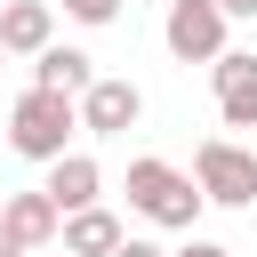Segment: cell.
Here are the masks:
<instances>
[{
  "label": "cell",
  "instance_id": "8fae6325",
  "mask_svg": "<svg viewBox=\"0 0 257 257\" xmlns=\"http://www.w3.org/2000/svg\"><path fill=\"white\" fill-rule=\"evenodd\" d=\"M120 217L112 209H80V217H64V257H120Z\"/></svg>",
  "mask_w": 257,
  "mask_h": 257
},
{
  "label": "cell",
  "instance_id": "30bf717a",
  "mask_svg": "<svg viewBox=\"0 0 257 257\" xmlns=\"http://www.w3.org/2000/svg\"><path fill=\"white\" fill-rule=\"evenodd\" d=\"M96 185H104V169H96L88 153H64V161L48 169V185H40V193H48L64 217H80V209H96Z\"/></svg>",
  "mask_w": 257,
  "mask_h": 257
},
{
  "label": "cell",
  "instance_id": "9c48e42d",
  "mask_svg": "<svg viewBox=\"0 0 257 257\" xmlns=\"http://www.w3.org/2000/svg\"><path fill=\"white\" fill-rule=\"evenodd\" d=\"M32 88H48V96H88L96 88V56H80V48H48V56H32Z\"/></svg>",
  "mask_w": 257,
  "mask_h": 257
},
{
  "label": "cell",
  "instance_id": "9a60e30c",
  "mask_svg": "<svg viewBox=\"0 0 257 257\" xmlns=\"http://www.w3.org/2000/svg\"><path fill=\"white\" fill-rule=\"evenodd\" d=\"M217 8H225V24H233V16H257V0H217Z\"/></svg>",
  "mask_w": 257,
  "mask_h": 257
},
{
  "label": "cell",
  "instance_id": "52a82bcc",
  "mask_svg": "<svg viewBox=\"0 0 257 257\" xmlns=\"http://www.w3.org/2000/svg\"><path fill=\"white\" fill-rule=\"evenodd\" d=\"M217 72V112H225V128H257V56H217L209 64Z\"/></svg>",
  "mask_w": 257,
  "mask_h": 257
},
{
  "label": "cell",
  "instance_id": "e0dca14e",
  "mask_svg": "<svg viewBox=\"0 0 257 257\" xmlns=\"http://www.w3.org/2000/svg\"><path fill=\"white\" fill-rule=\"evenodd\" d=\"M0 64H8V48H0Z\"/></svg>",
  "mask_w": 257,
  "mask_h": 257
},
{
  "label": "cell",
  "instance_id": "6da1fadb",
  "mask_svg": "<svg viewBox=\"0 0 257 257\" xmlns=\"http://www.w3.org/2000/svg\"><path fill=\"white\" fill-rule=\"evenodd\" d=\"M72 128H80V104L72 96H48V88H24L16 104H8V145L24 153V161H64L72 153Z\"/></svg>",
  "mask_w": 257,
  "mask_h": 257
},
{
  "label": "cell",
  "instance_id": "7c38bea8",
  "mask_svg": "<svg viewBox=\"0 0 257 257\" xmlns=\"http://www.w3.org/2000/svg\"><path fill=\"white\" fill-rule=\"evenodd\" d=\"M64 16H72V24H112L120 0H64Z\"/></svg>",
  "mask_w": 257,
  "mask_h": 257
},
{
  "label": "cell",
  "instance_id": "5b68a950",
  "mask_svg": "<svg viewBox=\"0 0 257 257\" xmlns=\"http://www.w3.org/2000/svg\"><path fill=\"white\" fill-rule=\"evenodd\" d=\"M137 112H145L137 80H96V88L80 96V128H88V137H128Z\"/></svg>",
  "mask_w": 257,
  "mask_h": 257
},
{
  "label": "cell",
  "instance_id": "8992f818",
  "mask_svg": "<svg viewBox=\"0 0 257 257\" xmlns=\"http://www.w3.org/2000/svg\"><path fill=\"white\" fill-rule=\"evenodd\" d=\"M0 225H8V241H16V249H48V241H64V209H56L48 193H8Z\"/></svg>",
  "mask_w": 257,
  "mask_h": 257
},
{
  "label": "cell",
  "instance_id": "277c9868",
  "mask_svg": "<svg viewBox=\"0 0 257 257\" xmlns=\"http://www.w3.org/2000/svg\"><path fill=\"white\" fill-rule=\"evenodd\" d=\"M161 40H169L177 64H217V56H225V8H217V0H169Z\"/></svg>",
  "mask_w": 257,
  "mask_h": 257
},
{
  "label": "cell",
  "instance_id": "2e32d148",
  "mask_svg": "<svg viewBox=\"0 0 257 257\" xmlns=\"http://www.w3.org/2000/svg\"><path fill=\"white\" fill-rule=\"evenodd\" d=\"M0 257H24V249H16V241H8V225H0Z\"/></svg>",
  "mask_w": 257,
  "mask_h": 257
},
{
  "label": "cell",
  "instance_id": "7a4b0ae2",
  "mask_svg": "<svg viewBox=\"0 0 257 257\" xmlns=\"http://www.w3.org/2000/svg\"><path fill=\"white\" fill-rule=\"evenodd\" d=\"M128 209L153 217V225L193 233V217H201V185H193L185 169H169V161H128Z\"/></svg>",
  "mask_w": 257,
  "mask_h": 257
},
{
  "label": "cell",
  "instance_id": "4fadbf2b",
  "mask_svg": "<svg viewBox=\"0 0 257 257\" xmlns=\"http://www.w3.org/2000/svg\"><path fill=\"white\" fill-rule=\"evenodd\" d=\"M169 257H233L225 241H185V249H169Z\"/></svg>",
  "mask_w": 257,
  "mask_h": 257
},
{
  "label": "cell",
  "instance_id": "3957f363",
  "mask_svg": "<svg viewBox=\"0 0 257 257\" xmlns=\"http://www.w3.org/2000/svg\"><path fill=\"white\" fill-rule=\"evenodd\" d=\"M193 185H201V201H217V209H249V201H257V153L233 145V137H201V145H193Z\"/></svg>",
  "mask_w": 257,
  "mask_h": 257
},
{
  "label": "cell",
  "instance_id": "ba28073f",
  "mask_svg": "<svg viewBox=\"0 0 257 257\" xmlns=\"http://www.w3.org/2000/svg\"><path fill=\"white\" fill-rule=\"evenodd\" d=\"M0 48H8V56H48V48H56L48 0H8V8H0Z\"/></svg>",
  "mask_w": 257,
  "mask_h": 257
},
{
  "label": "cell",
  "instance_id": "5bb4252c",
  "mask_svg": "<svg viewBox=\"0 0 257 257\" xmlns=\"http://www.w3.org/2000/svg\"><path fill=\"white\" fill-rule=\"evenodd\" d=\"M120 257H169V249H153V241H120Z\"/></svg>",
  "mask_w": 257,
  "mask_h": 257
}]
</instances>
